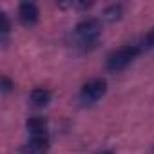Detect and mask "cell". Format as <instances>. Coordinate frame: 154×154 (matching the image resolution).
I'll return each mask as SVG.
<instances>
[{
	"mask_svg": "<svg viewBox=\"0 0 154 154\" xmlns=\"http://www.w3.org/2000/svg\"><path fill=\"white\" fill-rule=\"evenodd\" d=\"M122 15H123V4H120V2L109 4V6L103 9V18H105L107 22H116V20L122 18Z\"/></svg>",
	"mask_w": 154,
	"mask_h": 154,
	"instance_id": "8",
	"label": "cell"
},
{
	"mask_svg": "<svg viewBox=\"0 0 154 154\" xmlns=\"http://www.w3.org/2000/svg\"><path fill=\"white\" fill-rule=\"evenodd\" d=\"M9 33H11V22L6 13H0V36H2V44L8 42Z\"/></svg>",
	"mask_w": 154,
	"mask_h": 154,
	"instance_id": "9",
	"label": "cell"
},
{
	"mask_svg": "<svg viewBox=\"0 0 154 154\" xmlns=\"http://www.w3.org/2000/svg\"><path fill=\"white\" fill-rule=\"evenodd\" d=\"M107 93V82L103 78H93L85 82L78 93V102L82 105H94L98 100H102Z\"/></svg>",
	"mask_w": 154,
	"mask_h": 154,
	"instance_id": "3",
	"label": "cell"
},
{
	"mask_svg": "<svg viewBox=\"0 0 154 154\" xmlns=\"http://www.w3.org/2000/svg\"><path fill=\"white\" fill-rule=\"evenodd\" d=\"M100 35H102V20L94 18V17L84 18L82 22L76 24V27L72 31L71 45L78 53H89L91 49L96 47Z\"/></svg>",
	"mask_w": 154,
	"mask_h": 154,
	"instance_id": "1",
	"label": "cell"
},
{
	"mask_svg": "<svg viewBox=\"0 0 154 154\" xmlns=\"http://www.w3.org/2000/svg\"><path fill=\"white\" fill-rule=\"evenodd\" d=\"M49 134L44 132V134H29V140L24 143L22 150L24 154H45L49 150Z\"/></svg>",
	"mask_w": 154,
	"mask_h": 154,
	"instance_id": "4",
	"label": "cell"
},
{
	"mask_svg": "<svg viewBox=\"0 0 154 154\" xmlns=\"http://www.w3.org/2000/svg\"><path fill=\"white\" fill-rule=\"evenodd\" d=\"M26 127L29 134H44L47 132V120L44 116H31L26 122Z\"/></svg>",
	"mask_w": 154,
	"mask_h": 154,
	"instance_id": "7",
	"label": "cell"
},
{
	"mask_svg": "<svg viewBox=\"0 0 154 154\" xmlns=\"http://www.w3.org/2000/svg\"><path fill=\"white\" fill-rule=\"evenodd\" d=\"M40 18V11H38V6L35 2H22L18 6V20L26 26V27H31L38 22Z\"/></svg>",
	"mask_w": 154,
	"mask_h": 154,
	"instance_id": "5",
	"label": "cell"
},
{
	"mask_svg": "<svg viewBox=\"0 0 154 154\" xmlns=\"http://www.w3.org/2000/svg\"><path fill=\"white\" fill-rule=\"evenodd\" d=\"M138 45H140L141 53H143V51H150V49H154V27H152L149 33L143 35V38L138 42Z\"/></svg>",
	"mask_w": 154,
	"mask_h": 154,
	"instance_id": "10",
	"label": "cell"
},
{
	"mask_svg": "<svg viewBox=\"0 0 154 154\" xmlns=\"http://www.w3.org/2000/svg\"><path fill=\"white\" fill-rule=\"evenodd\" d=\"M100 154H112L111 150H105V152H100Z\"/></svg>",
	"mask_w": 154,
	"mask_h": 154,
	"instance_id": "12",
	"label": "cell"
},
{
	"mask_svg": "<svg viewBox=\"0 0 154 154\" xmlns=\"http://www.w3.org/2000/svg\"><path fill=\"white\" fill-rule=\"evenodd\" d=\"M13 89V82L9 80V76H2V93H9Z\"/></svg>",
	"mask_w": 154,
	"mask_h": 154,
	"instance_id": "11",
	"label": "cell"
},
{
	"mask_svg": "<svg viewBox=\"0 0 154 154\" xmlns=\"http://www.w3.org/2000/svg\"><path fill=\"white\" fill-rule=\"evenodd\" d=\"M141 53L140 45L138 44H125V45H120L118 49H114L109 56H107V62H105V67L109 72H120L123 71L127 65H131L138 54Z\"/></svg>",
	"mask_w": 154,
	"mask_h": 154,
	"instance_id": "2",
	"label": "cell"
},
{
	"mask_svg": "<svg viewBox=\"0 0 154 154\" xmlns=\"http://www.w3.org/2000/svg\"><path fill=\"white\" fill-rule=\"evenodd\" d=\"M49 102H51V91L45 89V87H35L29 94V103L36 109L45 107Z\"/></svg>",
	"mask_w": 154,
	"mask_h": 154,
	"instance_id": "6",
	"label": "cell"
}]
</instances>
